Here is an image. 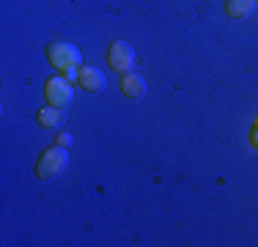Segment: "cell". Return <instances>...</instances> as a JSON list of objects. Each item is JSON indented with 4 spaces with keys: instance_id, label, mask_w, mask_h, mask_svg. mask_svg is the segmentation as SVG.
Masks as SVG:
<instances>
[{
    "instance_id": "cell-1",
    "label": "cell",
    "mask_w": 258,
    "mask_h": 247,
    "mask_svg": "<svg viewBox=\"0 0 258 247\" xmlns=\"http://www.w3.org/2000/svg\"><path fill=\"white\" fill-rule=\"evenodd\" d=\"M47 58H50V64L60 74H66L69 80H77L80 66H83V55H80V49L75 44H69V41H52L47 47Z\"/></svg>"
},
{
    "instance_id": "cell-2",
    "label": "cell",
    "mask_w": 258,
    "mask_h": 247,
    "mask_svg": "<svg viewBox=\"0 0 258 247\" xmlns=\"http://www.w3.org/2000/svg\"><path fill=\"white\" fill-rule=\"evenodd\" d=\"M66 165H69V151H66V146L55 143L52 148H47L39 157V162H36V176L50 181V178L60 176V173L66 170Z\"/></svg>"
},
{
    "instance_id": "cell-3",
    "label": "cell",
    "mask_w": 258,
    "mask_h": 247,
    "mask_svg": "<svg viewBox=\"0 0 258 247\" xmlns=\"http://www.w3.org/2000/svg\"><path fill=\"white\" fill-rule=\"evenodd\" d=\"M44 94H47V102L55 104V107H66V104H72V99H75V88H72V80L66 77H52V80H47V88H44Z\"/></svg>"
},
{
    "instance_id": "cell-4",
    "label": "cell",
    "mask_w": 258,
    "mask_h": 247,
    "mask_svg": "<svg viewBox=\"0 0 258 247\" xmlns=\"http://www.w3.org/2000/svg\"><path fill=\"white\" fill-rule=\"evenodd\" d=\"M107 64L113 66L115 72H121V74H126L129 69H132V64H135V49L129 41H113L107 49Z\"/></svg>"
},
{
    "instance_id": "cell-5",
    "label": "cell",
    "mask_w": 258,
    "mask_h": 247,
    "mask_svg": "<svg viewBox=\"0 0 258 247\" xmlns=\"http://www.w3.org/2000/svg\"><path fill=\"white\" fill-rule=\"evenodd\" d=\"M77 83L83 85L85 91L96 94V91H102L104 85H107V77H104V72H102V69H96V66H80Z\"/></svg>"
},
{
    "instance_id": "cell-6",
    "label": "cell",
    "mask_w": 258,
    "mask_h": 247,
    "mask_svg": "<svg viewBox=\"0 0 258 247\" xmlns=\"http://www.w3.org/2000/svg\"><path fill=\"white\" fill-rule=\"evenodd\" d=\"M121 94L129 96V99H138L146 94V77L138 72H126L124 77H121Z\"/></svg>"
},
{
    "instance_id": "cell-7",
    "label": "cell",
    "mask_w": 258,
    "mask_h": 247,
    "mask_svg": "<svg viewBox=\"0 0 258 247\" xmlns=\"http://www.w3.org/2000/svg\"><path fill=\"white\" fill-rule=\"evenodd\" d=\"M39 124L41 127H47V129H55V127H60V124L66 121V110L63 107H55V104H50V107H44V110H39Z\"/></svg>"
},
{
    "instance_id": "cell-8",
    "label": "cell",
    "mask_w": 258,
    "mask_h": 247,
    "mask_svg": "<svg viewBox=\"0 0 258 247\" xmlns=\"http://www.w3.org/2000/svg\"><path fill=\"white\" fill-rule=\"evenodd\" d=\"M255 6V0H228L225 11H228V17H250Z\"/></svg>"
},
{
    "instance_id": "cell-9",
    "label": "cell",
    "mask_w": 258,
    "mask_h": 247,
    "mask_svg": "<svg viewBox=\"0 0 258 247\" xmlns=\"http://www.w3.org/2000/svg\"><path fill=\"white\" fill-rule=\"evenodd\" d=\"M58 146H66V148H69V146H72V135L60 132V135H58Z\"/></svg>"
},
{
    "instance_id": "cell-10",
    "label": "cell",
    "mask_w": 258,
    "mask_h": 247,
    "mask_svg": "<svg viewBox=\"0 0 258 247\" xmlns=\"http://www.w3.org/2000/svg\"><path fill=\"white\" fill-rule=\"evenodd\" d=\"M250 140H253V146L258 148V118H255V124H253V135H250Z\"/></svg>"
},
{
    "instance_id": "cell-11",
    "label": "cell",
    "mask_w": 258,
    "mask_h": 247,
    "mask_svg": "<svg viewBox=\"0 0 258 247\" xmlns=\"http://www.w3.org/2000/svg\"><path fill=\"white\" fill-rule=\"evenodd\" d=\"M255 3H258V0H255Z\"/></svg>"
}]
</instances>
